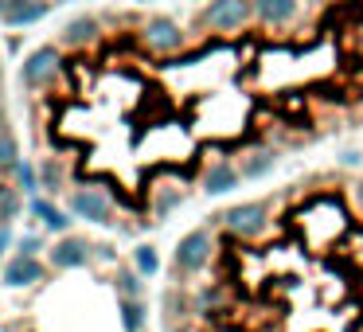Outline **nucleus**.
<instances>
[{"mask_svg":"<svg viewBox=\"0 0 363 332\" xmlns=\"http://www.w3.org/2000/svg\"><path fill=\"white\" fill-rule=\"evenodd\" d=\"M266 223H269V199L266 204H258V199L254 204H235L227 211L211 215V227H223L227 235L242 238V243H254V238L266 235Z\"/></svg>","mask_w":363,"mask_h":332,"instance_id":"nucleus-1","label":"nucleus"},{"mask_svg":"<svg viewBox=\"0 0 363 332\" xmlns=\"http://www.w3.org/2000/svg\"><path fill=\"white\" fill-rule=\"evenodd\" d=\"M211 258H215V238L207 227H199V231H188V235L180 238V246H176V254H172V270L180 277H196L199 270L211 266Z\"/></svg>","mask_w":363,"mask_h":332,"instance_id":"nucleus-2","label":"nucleus"},{"mask_svg":"<svg viewBox=\"0 0 363 332\" xmlns=\"http://www.w3.org/2000/svg\"><path fill=\"white\" fill-rule=\"evenodd\" d=\"M250 16H254V4H250V0H211L199 20H203L211 32L230 35V32H238V28L250 24Z\"/></svg>","mask_w":363,"mask_h":332,"instance_id":"nucleus-3","label":"nucleus"},{"mask_svg":"<svg viewBox=\"0 0 363 332\" xmlns=\"http://www.w3.org/2000/svg\"><path fill=\"white\" fill-rule=\"evenodd\" d=\"M59 71V51L55 48H40L32 51V55L24 59V67H20V82H24L28 90H40L51 82V74Z\"/></svg>","mask_w":363,"mask_h":332,"instance_id":"nucleus-4","label":"nucleus"},{"mask_svg":"<svg viewBox=\"0 0 363 332\" xmlns=\"http://www.w3.org/2000/svg\"><path fill=\"white\" fill-rule=\"evenodd\" d=\"M141 35H145V43H149V51H157V55H172V51L184 48V32L172 24V20H164V16L149 20Z\"/></svg>","mask_w":363,"mask_h":332,"instance_id":"nucleus-5","label":"nucleus"},{"mask_svg":"<svg viewBox=\"0 0 363 332\" xmlns=\"http://www.w3.org/2000/svg\"><path fill=\"white\" fill-rule=\"evenodd\" d=\"M71 207H74V215H82L90 223H113V207L98 188H79L71 196Z\"/></svg>","mask_w":363,"mask_h":332,"instance_id":"nucleus-6","label":"nucleus"},{"mask_svg":"<svg viewBox=\"0 0 363 332\" xmlns=\"http://www.w3.org/2000/svg\"><path fill=\"white\" fill-rule=\"evenodd\" d=\"M254 16L266 28H285L293 16H297V0H250Z\"/></svg>","mask_w":363,"mask_h":332,"instance_id":"nucleus-7","label":"nucleus"},{"mask_svg":"<svg viewBox=\"0 0 363 332\" xmlns=\"http://www.w3.org/2000/svg\"><path fill=\"white\" fill-rule=\"evenodd\" d=\"M238 184H242V172H238L235 165H227V160H215V165L203 172V192L207 196H223V192L238 188Z\"/></svg>","mask_w":363,"mask_h":332,"instance_id":"nucleus-8","label":"nucleus"},{"mask_svg":"<svg viewBox=\"0 0 363 332\" xmlns=\"http://www.w3.org/2000/svg\"><path fill=\"white\" fill-rule=\"evenodd\" d=\"M43 277V266L32 258V254H16V258L9 262V270H4V282L9 285H32Z\"/></svg>","mask_w":363,"mask_h":332,"instance_id":"nucleus-9","label":"nucleus"},{"mask_svg":"<svg viewBox=\"0 0 363 332\" xmlns=\"http://www.w3.org/2000/svg\"><path fill=\"white\" fill-rule=\"evenodd\" d=\"M51 262H55L59 270H74L86 262V243H79V238H63V243H55V250H51Z\"/></svg>","mask_w":363,"mask_h":332,"instance_id":"nucleus-10","label":"nucleus"},{"mask_svg":"<svg viewBox=\"0 0 363 332\" xmlns=\"http://www.w3.org/2000/svg\"><path fill=\"white\" fill-rule=\"evenodd\" d=\"M94 32H98V20H94V16H79V20H71V24H67L63 43L79 48V43H90V40H94Z\"/></svg>","mask_w":363,"mask_h":332,"instance_id":"nucleus-11","label":"nucleus"},{"mask_svg":"<svg viewBox=\"0 0 363 332\" xmlns=\"http://www.w3.org/2000/svg\"><path fill=\"white\" fill-rule=\"evenodd\" d=\"M40 16H48V4L43 0H16L9 12V24H35Z\"/></svg>","mask_w":363,"mask_h":332,"instance_id":"nucleus-12","label":"nucleus"},{"mask_svg":"<svg viewBox=\"0 0 363 332\" xmlns=\"http://www.w3.org/2000/svg\"><path fill=\"white\" fill-rule=\"evenodd\" d=\"M16 211H20V196H16V188L0 184V227H9V223L16 219Z\"/></svg>","mask_w":363,"mask_h":332,"instance_id":"nucleus-13","label":"nucleus"},{"mask_svg":"<svg viewBox=\"0 0 363 332\" xmlns=\"http://www.w3.org/2000/svg\"><path fill=\"white\" fill-rule=\"evenodd\" d=\"M274 153H269V149H254L250 153V157H246V165H242V180H246V176H262V172H269V168H274Z\"/></svg>","mask_w":363,"mask_h":332,"instance_id":"nucleus-14","label":"nucleus"},{"mask_svg":"<svg viewBox=\"0 0 363 332\" xmlns=\"http://www.w3.org/2000/svg\"><path fill=\"white\" fill-rule=\"evenodd\" d=\"M32 211H35V215H40V219H43V223H48V227H51V231H67V215H63V211H59V207H51V204H48V199H35V204H32Z\"/></svg>","mask_w":363,"mask_h":332,"instance_id":"nucleus-15","label":"nucleus"},{"mask_svg":"<svg viewBox=\"0 0 363 332\" xmlns=\"http://www.w3.org/2000/svg\"><path fill=\"white\" fill-rule=\"evenodd\" d=\"M121 324H125V332H141V328H145V309H141V301H121Z\"/></svg>","mask_w":363,"mask_h":332,"instance_id":"nucleus-16","label":"nucleus"},{"mask_svg":"<svg viewBox=\"0 0 363 332\" xmlns=\"http://www.w3.org/2000/svg\"><path fill=\"white\" fill-rule=\"evenodd\" d=\"M16 157H20L16 137H12L9 129H0V168H16Z\"/></svg>","mask_w":363,"mask_h":332,"instance_id":"nucleus-17","label":"nucleus"},{"mask_svg":"<svg viewBox=\"0 0 363 332\" xmlns=\"http://www.w3.org/2000/svg\"><path fill=\"white\" fill-rule=\"evenodd\" d=\"M133 262H137V270H141V274H157V270H160V258H157V250H152V246H137Z\"/></svg>","mask_w":363,"mask_h":332,"instance_id":"nucleus-18","label":"nucleus"},{"mask_svg":"<svg viewBox=\"0 0 363 332\" xmlns=\"http://www.w3.org/2000/svg\"><path fill=\"white\" fill-rule=\"evenodd\" d=\"M118 289H121V301H137L141 297V277L125 270V274H118Z\"/></svg>","mask_w":363,"mask_h":332,"instance_id":"nucleus-19","label":"nucleus"},{"mask_svg":"<svg viewBox=\"0 0 363 332\" xmlns=\"http://www.w3.org/2000/svg\"><path fill=\"white\" fill-rule=\"evenodd\" d=\"M16 176H20V188H24V192H35V188H40V184H35V172H32L28 165H16Z\"/></svg>","mask_w":363,"mask_h":332,"instance_id":"nucleus-20","label":"nucleus"},{"mask_svg":"<svg viewBox=\"0 0 363 332\" xmlns=\"http://www.w3.org/2000/svg\"><path fill=\"white\" fill-rule=\"evenodd\" d=\"M43 180H48L51 188H55V184H59V172H55V165H48V168H43Z\"/></svg>","mask_w":363,"mask_h":332,"instance_id":"nucleus-21","label":"nucleus"},{"mask_svg":"<svg viewBox=\"0 0 363 332\" xmlns=\"http://www.w3.org/2000/svg\"><path fill=\"white\" fill-rule=\"evenodd\" d=\"M35 250H40V238H24V250H20V254H32V258H35Z\"/></svg>","mask_w":363,"mask_h":332,"instance_id":"nucleus-22","label":"nucleus"},{"mask_svg":"<svg viewBox=\"0 0 363 332\" xmlns=\"http://www.w3.org/2000/svg\"><path fill=\"white\" fill-rule=\"evenodd\" d=\"M12 4H16V0H0V12L9 16V12H12Z\"/></svg>","mask_w":363,"mask_h":332,"instance_id":"nucleus-23","label":"nucleus"}]
</instances>
